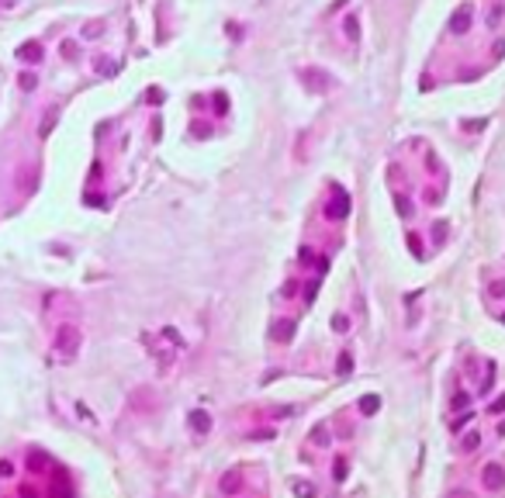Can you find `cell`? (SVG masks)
Listing matches in <instances>:
<instances>
[{
	"label": "cell",
	"instance_id": "6",
	"mask_svg": "<svg viewBox=\"0 0 505 498\" xmlns=\"http://www.w3.org/2000/svg\"><path fill=\"white\" fill-rule=\"evenodd\" d=\"M191 429H194V432H208V429H211L208 412H191Z\"/></svg>",
	"mask_w": 505,
	"mask_h": 498
},
{
	"label": "cell",
	"instance_id": "15",
	"mask_svg": "<svg viewBox=\"0 0 505 498\" xmlns=\"http://www.w3.org/2000/svg\"><path fill=\"white\" fill-rule=\"evenodd\" d=\"M488 294H492V298H505V281H492V284H488Z\"/></svg>",
	"mask_w": 505,
	"mask_h": 498
},
{
	"label": "cell",
	"instance_id": "23",
	"mask_svg": "<svg viewBox=\"0 0 505 498\" xmlns=\"http://www.w3.org/2000/svg\"><path fill=\"white\" fill-rule=\"evenodd\" d=\"M502 408H505V395L499 398V401H495V405H492V412H502Z\"/></svg>",
	"mask_w": 505,
	"mask_h": 498
},
{
	"label": "cell",
	"instance_id": "16",
	"mask_svg": "<svg viewBox=\"0 0 505 498\" xmlns=\"http://www.w3.org/2000/svg\"><path fill=\"white\" fill-rule=\"evenodd\" d=\"M332 474H336V481H343V478H346V460H336V467H332Z\"/></svg>",
	"mask_w": 505,
	"mask_h": 498
},
{
	"label": "cell",
	"instance_id": "3",
	"mask_svg": "<svg viewBox=\"0 0 505 498\" xmlns=\"http://www.w3.org/2000/svg\"><path fill=\"white\" fill-rule=\"evenodd\" d=\"M17 56H21L24 63H38V59H42V45H38V42H24V45L17 49Z\"/></svg>",
	"mask_w": 505,
	"mask_h": 498
},
{
	"label": "cell",
	"instance_id": "2",
	"mask_svg": "<svg viewBox=\"0 0 505 498\" xmlns=\"http://www.w3.org/2000/svg\"><path fill=\"white\" fill-rule=\"evenodd\" d=\"M481 485H485L488 492H502L505 488V471L499 467V464H488L485 474H481Z\"/></svg>",
	"mask_w": 505,
	"mask_h": 498
},
{
	"label": "cell",
	"instance_id": "7",
	"mask_svg": "<svg viewBox=\"0 0 505 498\" xmlns=\"http://www.w3.org/2000/svg\"><path fill=\"white\" fill-rule=\"evenodd\" d=\"M291 492H294L298 498H315V488H311L308 481H301V478H294V481H291Z\"/></svg>",
	"mask_w": 505,
	"mask_h": 498
},
{
	"label": "cell",
	"instance_id": "17",
	"mask_svg": "<svg viewBox=\"0 0 505 498\" xmlns=\"http://www.w3.org/2000/svg\"><path fill=\"white\" fill-rule=\"evenodd\" d=\"M35 83H38V80H35V76H31V73H21V87H24V90H31V87H35Z\"/></svg>",
	"mask_w": 505,
	"mask_h": 498
},
{
	"label": "cell",
	"instance_id": "8",
	"mask_svg": "<svg viewBox=\"0 0 505 498\" xmlns=\"http://www.w3.org/2000/svg\"><path fill=\"white\" fill-rule=\"evenodd\" d=\"M377 408H381V398H377V395H363L360 398V412L370 415V412H377Z\"/></svg>",
	"mask_w": 505,
	"mask_h": 498
},
{
	"label": "cell",
	"instance_id": "22",
	"mask_svg": "<svg viewBox=\"0 0 505 498\" xmlns=\"http://www.w3.org/2000/svg\"><path fill=\"white\" fill-rule=\"evenodd\" d=\"M398 211H402V214H412V204H408L405 198H398Z\"/></svg>",
	"mask_w": 505,
	"mask_h": 498
},
{
	"label": "cell",
	"instance_id": "18",
	"mask_svg": "<svg viewBox=\"0 0 505 498\" xmlns=\"http://www.w3.org/2000/svg\"><path fill=\"white\" fill-rule=\"evenodd\" d=\"M478 443H481V436H478V432H471V436H467V439H464V450H474V446H478Z\"/></svg>",
	"mask_w": 505,
	"mask_h": 498
},
{
	"label": "cell",
	"instance_id": "20",
	"mask_svg": "<svg viewBox=\"0 0 505 498\" xmlns=\"http://www.w3.org/2000/svg\"><path fill=\"white\" fill-rule=\"evenodd\" d=\"M10 474H14V464L3 460V464H0V478H10Z\"/></svg>",
	"mask_w": 505,
	"mask_h": 498
},
{
	"label": "cell",
	"instance_id": "11",
	"mask_svg": "<svg viewBox=\"0 0 505 498\" xmlns=\"http://www.w3.org/2000/svg\"><path fill=\"white\" fill-rule=\"evenodd\" d=\"M239 485H242V481H239V474H225V478H221V492H235Z\"/></svg>",
	"mask_w": 505,
	"mask_h": 498
},
{
	"label": "cell",
	"instance_id": "10",
	"mask_svg": "<svg viewBox=\"0 0 505 498\" xmlns=\"http://www.w3.org/2000/svg\"><path fill=\"white\" fill-rule=\"evenodd\" d=\"M311 443H315V446H329V429L315 426V429H311Z\"/></svg>",
	"mask_w": 505,
	"mask_h": 498
},
{
	"label": "cell",
	"instance_id": "24",
	"mask_svg": "<svg viewBox=\"0 0 505 498\" xmlns=\"http://www.w3.org/2000/svg\"><path fill=\"white\" fill-rule=\"evenodd\" d=\"M499 432H502V436H505V422H502V426H499Z\"/></svg>",
	"mask_w": 505,
	"mask_h": 498
},
{
	"label": "cell",
	"instance_id": "21",
	"mask_svg": "<svg viewBox=\"0 0 505 498\" xmlns=\"http://www.w3.org/2000/svg\"><path fill=\"white\" fill-rule=\"evenodd\" d=\"M433 235H436V242H443V235H446V225H443V221L433 228Z\"/></svg>",
	"mask_w": 505,
	"mask_h": 498
},
{
	"label": "cell",
	"instance_id": "4",
	"mask_svg": "<svg viewBox=\"0 0 505 498\" xmlns=\"http://www.w3.org/2000/svg\"><path fill=\"white\" fill-rule=\"evenodd\" d=\"M346 211H350V198H346V194H339V198L329 204V218H343Z\"/></svg>",
	"mask_w": 505,
	"mask_h": 498
},
{
	"label": "cell",
	"instance_id": "14",
	"mask_svg": "<svg viewBox=\"0 0 505 498\" xmlns=\"http://www.w3.org/2000/svg\"><path fill=\"white\" fill-rule=\"evenodd\" d=\"M350 370H353V356H350V353H343V356H339V374L346 377Z\"/></svg>",
	"mask_w": 505,
	"mask_h": 498
},
{
	"label": "cell",
	"instance_id": "13",
	"mask_svg": "<svg viewBox=\"0 0 505 498\" xmlns=\"http://www.w3.org/2000/svg\"><path fill=\"white\" fill-rule=\"evenodd\" d=\"M52 125H56V111H49V114H45V121H42V132H38V135L45 139V135L52 132Z\"/></svg>",
	"mask_w": 505,
	"mask_h": 498
},
{
	"label": "cell",
	"instance_id": "12",
	"mask_svg": "<svg viewBox=\"0 0 505 498\" xmlns=\"http://www.w3.org/2000/svg\"><path fill=\"white\" fill-rule=\"evenodd\" d=\"M471 419H474V412H460V415H457V419H453V422H450V426H453V432H460V429L467 426V422H471Z\"/></svg>",
	"mask_w": 505,
	"mask_h": 498
},
{
	"label": "cell",
	"instance_id": "9",
	"mask_svg": "<svg viewBox=\"0 0 505 498\" xmlns=\"http://www.w3.org/2000/svg\"><path fill=\"white\" fill-rule=\"evenodd\" d=\"M467 21H471V7H460V10L453 14V28H457V31H464V28H467Z\"/></svg>",
	"mask_w": 505,
	"mask_h": 498
},
{
	"label": "cell",
	"instance_id": "1",
	"mask_svg": "<svg viewBox=\"0 0 505 498\" xmlns=\"http://www.w3.org/2000/svg\"><path fill=\"white\" fill-rule=\"evenodd\" d=\"M56 353L66 356V360H73V356L80 353V329H73V325H63V329L56 332Z\"/></svg>",
	"mask_w": 505,
	"mask_h": 498
},
{
	"label": "cell",
	"instance_id": "5",
	"mask_svg": "<svg viewBox=\"0 0 505 498\" xmlns=\"http://www.w3.org/2000/svg\"><path fill=\"white\" fill-rule=\"evenodd\" d=\"M294 336V322H274V339L277 343H288Z\"/></svg>",
	"mask_w": 505,
	"mask_h": 498
},
{
	"label": "cell",
	"instance_id": "19",
	"mask_svg": "<svg viewBox=\"0 0 505 498\" xmlns=\"http://www.w3.org/2000/svg\"><path fill=\"white\" fill-rule=\"evenodd\" d=\"M332 325H336V329H339V332H343V329H346V325H350V322H346V318H343V315H332Z\"/></svg>",
	"mask_w": 505,
	"mask_h": 498
}]
</instances>
